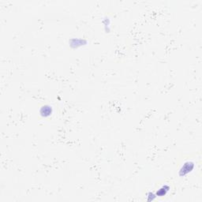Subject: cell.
<instances>
[{"label": "cell", "mask_w": 202, "mask_h": 202, "mask_svg": "<svg viewBox=\"0 0 202 202\" xmlns=\"http://www.w3.org/2000/svg\"><path fill=\"white\" fill-rule=\"evenodd\" d=\"M156 197H157V196H156V194L150 192V193H149L148 195H147V201H154Z\"/></svg>", "instance_id": "cell-5"}, {"label": "cell", "mask_w": 202, "mask_h": 202, "mask_svg": "<svg viewBox=\"0 0 202 202\" xmlns=\"http://www.w3.org/2000/svg\"><path fill=\"white\" fill-rule=\"evenodd\" d=\"M51 111H52L51 107L48 106V105L42 107V108L40 110V113L43 116H48V115H51Z\"/></svg>", "instance_id": "cell-4"}, {"label": "cell", "mask_w": 202, "mask_h": 202, "mask_svg": "<svg viewBox=\"0 0 202 202\" xmlns=\"http://www.w3.org/2000/svg\"><path fill=\"white\" fill-rule=\"evenodd\" d=\"M194 167V163L192 161H186L184 163L179 170V174L181 176H185L193 171Z\"/></svg>", "instance_id": "cell-1"}, {"label": "cell", "mask_w": 202, "mask_h": 202, "mask_svg": "<svg viewBox=\"0 0 202 202\" xmlns=\"http://www.w3.org/2000/svg\"><path fill=\"white\" fill-rule=\"evenodd\" d=\"M70 44L71 46H73L74 48H77L82 45H84L86 44V40L82 39H73L70 40Z\"/></svg>", "instance_id": "cell-3"}, {"label": "cell", "mask_w": 202, "mask_h": 202, "mask_svg": "<svg viewBox=\"0 0 202 202\" xmlns=\"http://www.w3.org/2000/svg\"><path fill=\"white\" fill-rule=\"evenodd\" d=\"M169 190H170L169 185H163V186H161V187L159 189V190H158L157 192L156 193V196H165L166 194L168 193Z\"/></svg>", "instance_id": "cell-2"}]
</instances>
